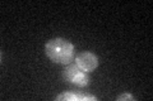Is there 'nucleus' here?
<instances>
[{"label": "nucleus", "instance_id": "obj_1", "mask_svg": "<svg viewBox=\"0 0 153 101\" xmlns=\"http://www.w3.org/2000/svg\"><path fill=\"white\" fill-rule=\"evenodd\" d=\"M45 52L52 62L57 63H69L74 57L73 44L63 38H54L46 43Z\"/></svg>", "mask_w": 153, "mask_h": 101}, {"label": "nucleus", "instance_id": "obj_2", "mask_svg": "<svg viewBox=\"0 0 153 101\" xmlns=\"http://www.w3.org/2000/svg\"><path fill=\"white\" fill-rule=\"evenodd\" d=\"M64 78L71 84L78 85V86H85L89 82L87 72L80 70L76 65H70L69 67H66L64 71Z\"/></svg>", "mask_w": 153, "mask_h": 101}, {"label": "nucleus", "instance_id": "obj_3", "mask_svg": "<svg viewBox=\"0 0 153 101\" xmlns=\"http://www.w3.org/2000/svg\"><path fill=\"white\" fill-rule=\"evenodd\" d=\"M75 65L84 72H91L97 68L98 57L93 53H91V52H82V53H79L76 56Z\"/></svg>", "mask_w": 153, "mask_h": 101}, {"label": "nucleus", "instance_id": "obj_4", "mask_svg": "<svg viewBox=\"0 0 153 101\" xmlns=\"http://www.w3.org/2000/svg\"><path fill=\"white\" fill-rule=\"evenodd\" d=\"M56 100H69V101H74V100H80V95H76L74 92H71V91H69V92H63L61 95H59L56 97Z\"/></svg>", "mask_w": 153, "mask_h": 101}, {"label": "nucleus", "instance_id": "obj_5", "mask_svg": "<svg viewBox=\"0 0 153 101\" xmlns=\"http://www.w3.org/2000/svg\"><path fill=\"white\" fill-rule=\"evenodd\" d=\"M134 97L131 95H129V94H124V95H121V96H119L117 97V100L119 101H123V100H133Z\"/></svg>", "mask_w": 153, "mask_h": 101}]
</instances>
